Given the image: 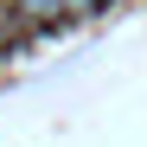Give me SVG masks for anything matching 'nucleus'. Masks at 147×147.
<instances>
[{"mask_svg": "<svg viewBox=\"0 0 147 147\" xmlns=\"http://www.w3.org/2000/svg\"><path fill=\"white\" fill-rule=\"evenodd\" d=\"M19 26H58V19H77L90 13V0H13Z\"/></svg>", "mask_w": 147, "mask_h": 147, "instance_id": "obj_1", "label": "nucleus"}, {"mask_svg": "<svg viewBox=\"0 0 147 147\" xmlns=\"http://www.w3.org/2000/svg\"><path fill=\"white\" fill-rule=\"evenodd\" d=\"M19 32H26V26H19V13H13V0H0V51H7V45H13Z\"/></svg>", "mask_w": 147, "mask_h": 147, "instance_id": "obj_2", "label": "nucleus"}, {"mask_svg": "<svg viewBox=\"0 0 147 147\" xmlns=\"http://www.w3.org/2000/svg\"><path fill=\"white\" fill-rule=\"evenodd\" d=\"M90 7H96V0H90Z\"/></svg>", "mask_w": 147, "mask_h": 147, "instance_id": "obj_3", "label": "nucleus"}]
</instances>
